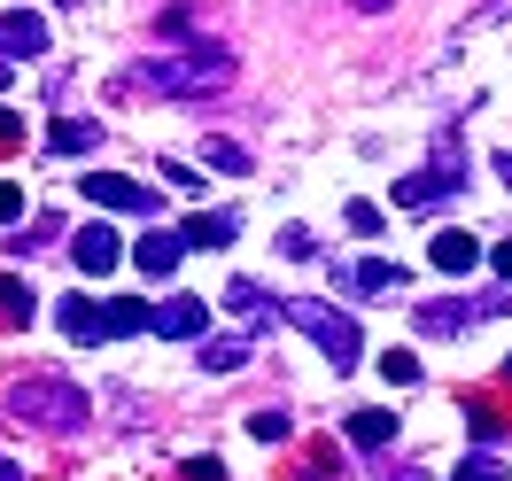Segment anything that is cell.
<instances>
[{
    "label": "cell",
    "mask_w": 512,
    "mask_h": 481,
    "mask_svg": "<svg viewBox=\"0 0 512 481\" xmlns=\"http://www.w3.org/2000/svg\"><path fill=\"white\" fill-rule=\"evenodd\" d=\"M474 319H481L474 303H450V295L443 303H419V334H466Z\"/></svg>",
    "instance_id": "4fadbf2b"
},
{
    "label": "cell",
    "mask_w": 512,
    "mask_h": 481,
    "mask_svg": "<svg viewBox=\"0 0 512 481\" xmlns=\"http://www.w3.org/2000/svg\"><path fill=\"white\" fill-rule=\"evenodd\" d=\"M342 225H350V233H365V241H373V233H381V202H350V210H342Z\"/></svg>",
    "instance_id": "d4e9b609"
},
{
    "label": "cell",
    "mask_w": 512,
    "mask_h": 481,
    "mask_svg": "<svg viewBox=\"0 0 512 481\" xmlns=\"http://www.w3.org/2000/svg\"><path fill=\"white\" fill-rule=\"evenodd\" d=\"M16 140H24V117H16V109H0V148H16Z\"/></svg>",
    "instance_id": "4dcf8cb0"
},
{
    "label": "cell",
    "mask_w": 512,
    "mask_h": 481,
    "mask_svg": "<svg viewBox=\"0 0 512 481\" xmlns=\"http://www.w3.org/2000/svg\"><path fill=\"white\" fill-rule=\"evenodd\" d=\"M8 78H16V63H8V55H0V94H8Z\"/></svg>",
    "instance_id": "836d02e7"
},
{
    "label": "cell",
    "mask_w": 512,
    "mask_h": 481,
    "mask_svg": "<svg viewBox=\"0 0 512 481\" xmlns=\"http://www.w3.org/2000/svg\"><path fill=\"white\" fill-rule=\"evenodd\" d=\"M187 481H225V466L218 458H187Z\"/></svg>",
    "instance_id": "f546056e"
},
{
    "label": "cell",
    "mask_w": 512,
    "mask_h": 481,
    "mask_svg": "<svg viewBox=\"0 0 512 481\" xmlns=\"http://www.w3.org/2000/svg\"><path fill=\"white\" fill-rule=\"evenodd\" d=\"M55 326H63L70 342H117V334H140V326H148V303H132V295H117V303L63 295V303H55Z\"/></svg>",
    "instance_id": "277c9868"
},
{
    "label": "cell",
    "mask_w": 512,
    "mask_h": 481,
    "mask_svg": "<svg viewBox=\"0 0 512 481\" xmlns=\"http://www.w3.org/2000/svg\"><path fill=\"white\" fill-rule=\"evenodd\" d=\"M117 257H125V241H117L109 225H78V233H70V264H78L86 280H101V272H109Z\"/></svg>",
    "instance_id": "ba28073f"
},
{
    "label": "cell",
    "mask_w": 512,
    "mask_h": 481,
    "mask_svg": "<svg viewBox=\"0 0 512 481\" xmlns=\"http://www.w3.org/2000/svg\"><path fill=\"white\" fill-rule=\"evenodd\" d=\"M381 381H388V388H419V357H412V350H388V357H381Z\"/></svg>",
    "instance_id": "44dd1931"
},
{
    "label": "cell",
    "mask_w": 512,
    "mask_h": 481,
    "mask_svg": "<svg viewBox=\"0 0 512 481\" xmlns=\"http://www.w3.org/2000/svg\"><path fill=\"white\" fill-rule=\"evenodd\" d=\"M0 481H24V466H8V458H0Z\"/></svg>",
    "instance_id": "e575fe53"
},
{
    "label": "cell",
    "mask_w": 512,
    "mask_h": 481,
    "mask_svg": "<svg viewBox=\"0 0 512 481\" xmlns=\"http://www.w3.org/2000/svg\"><path fill=\"white\" fill-rule=\"evenodd\" d=\"M0 55H8V63L47 55V24H39L32 8H0Z\"/></svg>",
    "instance_id": "30bf717a"
},
{
    "label": "cell",
    "mask_w": 512,
    "mask_h": 481,
    "mask_svg": "<svg viewBox=\"0 0 512 481\" xmlns=\"http://www.w3.org/2000/svg\"><path fill=\"white\" fill-rule=\"evenodd\" d=\"M256 357V334H202V373H241Z\"/></svg>",
    "instance_id": "7c38bea8"
},
{
    "label": "cell",
    "mask_w": 512,
    "mask_h": 481,
    "mask_svg": "<svg viewBox=\"0 0 512 481\" xmlns=\"http://www.w3.org/2000/svg\"><path fill=\"white\" fill-rule=\"evenodd\" d=\"M148 326H156L163 342H202V334H210V303H202V295H171V303L148 311Z\"/></svg>",
    "instance_id": "52a82bcc"
},
{
    "label": "cell",
    "mask_w": 512,
    "mask_h": 481,
    "mask_svg": "<svg viewBox=\"0 0 512 481\" xmlns=\"http://www.w3.org/2000/svg\"><path fill=\"white\" fill-rule=\"evenodd\" d=\"M350 443L357 450H388V443H396V419H388V412H350Z\"/></svg>",
    "instance_id": "e0dca14e"
},
{
    "label": "cell",
    "mask_w": 512,
    "mask_h": 481,
    "mask_svg": "<svg viewBox=\"0 0 512 481\" xmlns=\"http://www.w3.org/2000/svg\"><path fill=\"white\" fill-rule=\"evenodd\" d=\"M350 288L357 295H388V288H404V264H388V257H365L350 272Z\"/></svg>",
    "instance_id": "2e32d148"
},
{
    "label": "cell",
    "mask_w": 512,
    "mask_h": 481,
    "mask_svg": "<svg viewBox=\"0 0 512 481\" xmlns=\"http://www.w3.org/2000/svg\"><path fill=\"white\" fill-rule=\"evenodd\" d=\"M497 179H505V187H512V148H505V156H497Z\"/></svg>",
    "instance_id": "d6a6232c"
},
{
    "label": "cell",
    "mask_w": 512,
    "mask_h": 481,
    "mask_svg": "<svg viewBox=\"0 0 512 481\" xmlns=\"http://www.w3.org/2000/svg\"><path fill=\"white\" fill-rule=\"evenodd\" d=\"M466 187V148L458 140H435V163H419L412 179H396V210H435V202H450V194Z\"/></svg>",
    "instance_id": "5b68a950"
},
{
    "label": "cell",
    "mask_w": 512,
    "mask_h": 481,
    "mask_svg": "<svg viewBox=\"0 0 512 481\" xmlns=\"http://www.w3.org/2000/svg\"><path fill=\"white\" fill-rule=\"evenodd\" d=\"M156 171H163V187H171V194H202V179H194L187 163H171V156H163Z\"/></svg>",
    "instance_id": "4316f807"
},
{
    "label": "cell",
    "mask_w": 512,
    "mask_h": 481,
    "mask_svg": "<svg viewBox=\"0 0 512 481\" xmlns=\"http://www.w3.org/2000/svg\"><path fill=\"white\" fill-rule=\"evenodd\" d=\"M39 311V295H32V280H8V272H0V319L8 326H24Z\"/></svg>",
    "instance_id": "d6986e66"
},
{
    "label": "cell",
    "mask_w": 512,
    "mask_h": 481,
    "mask_svg": "<svg viewBox=\"0 0 512 481\" xmlns=\"http://www.w3.org/2000/svg\"><path fill=\"white\" fill-rule=\"evenodd\" d=\"M450 481H505V458H497V450H481V458H466Z\"/></svg>",
    "instance_id": "cb8c5ba5"
},
{
    "label": "cell",
    "mask_w": 512,
    "mask_h": 481,
    "mask_svg": "<svg viewBox=\"0 0 512 481\" xmlns=\"http://www.w3.org/2000/svg\"><path fill=\"white\" fill-rule=\"evenodd\" d=\"M202 156L218 163V171H249V148H241V140H202Z\"/></svg>",
    "instance_id": "7402d4cb"
},
{
    "label": "cell",
    "mask_w": 512,
    "mask_h": 481,
    "mask_svg": "<svg viewBox=\"0 0 512 481\" xmlns=\"http://www.w3.org/2000/svg\"><path fill=\"white\" fill-rule=\"evenodd\" d=\"M249 435H256V443H288V412H256Z\"/></svg>",
    "instance_id": "484cf974"
},
{
    "label": "cell",
    "mask_w": 512,
    "mask_h": 481,
    "mask_svg": "<svg viewBox=\"0 0 512 481\" xmlns=\"http://www.w3.org/2000/svg\"><path fill=\"white\" fill-rule=\"evenodd\" d=\"M466 419H474V427H481V443H497V435H505V427H512V412H505V404H497V396H466Z\"/></svg>",
    "instance_id": "ffe728a7"
},
{
    "label": "cell",
    "mask_w": 512,
    "mask_h": 481,
    "mask_svg": "<svg viewBox=\"0 0 512 481\" xmlns=\"http://www.w3.org/2000/svg\"><path fill=\"white\" fill-rule=\"evenodd\" d=\"M497 373H505V388H512V357H505V365H497Z\"/></svg>",
    "instance_id": "8d00e7d4"
},
{
    "label": "cell",
    "mask_w": 512,
    "mask_h": 481,
    "mask_svg": "<svg viewBox=\"0 0 512 481\" xmlns=\"http://www.w3.org/2000/svg\"><path fill=\"white\" fill-rule=\"evenodd\" d=\"M117 86H125V94H171V101H210V94H225V86H233V55L202 39V47H187V55H156V63L125 70Z\"/></svg>",
    "instance_id": "6da1fadb"
},
{
    "label": "cell",
    "mask_w": 512,
    "mask_h": 481,
    "mask_svg": "<svg viewBox=\"0 0 512 481\" xmlns=\"http://www.w3.org/2000/svg\"><path fill=\"white\" fill-rule=\"evenodd\" d=\"M280 257H319V249H311V233H303V225H288V233H280Z\"/></svg>",
    "instance_id": "f1b7e54d"
},
{
    "label": "cell",
    "mask_w": 512,
    "mask_h": 481,
    "mask_svg": "<svg viewBox=\"0 0 512 481\" xmlns=\"http://www.w3.org/2000/svg\"><path fill=\"white\" fill-rule=\"evenodd\" d=\"M396 481H427V474H419V466H404V474H396Z\"/></svg>",
    "instance_id": "d590c367"
},
{
    "label": "cell",
    "mask_w": 512,
    "mask_h": 481,
    "mask_svg": "<svg viewBox=\"0 0 512 481\" xmlns=\"http://www.w3.org/2000/svg\"><path fill=\"white\" fill-rule=\"evenodd\" d=\"M47 148H55V156H94V148H101V125H94V117H63V125L47 132Z\"/></svg>",
    "instance_id": "5bb4252c"
},
{
    "label": "cell",
    "mask_w": 512,
    "mask_h": 481,
    "mask_svg": "<svg viewBox=\"0 0 512 481\" xmlns=\"http://www.w3.org/2000/svg\"><path fill=\"white\" fill-rule=\"evenodd\" d=\"M24 218V187H16V179H0V225H16Z\"/></svg>",
    "instance_id": "83f0119b"
},
{
    "label": "cell",
    "mask_w": 512,
    "mask_h": 481,
    "mask_svg": "<svg viewBox=\"0 0 512 481\" xmlns=\"http://www.w3.org/2000/svg\"><path fill=\"white\" fill-rule=\"evenodd\" d=\"M280 319L303 326L334 373H350L357 357H365V334H357V319H350V311H334V303H319V295H295V303H280Z\"/></svg>",
    "instance_id": "3957f363"
},
{
    "label": "cell",
    "mask_w": 512,
    "mask_h": 481,
    "mask_svg": "<svg viewBox=\"0 0 512 481\" xmlns=\"http://www.w3.org/2000/svg\"><path fill=\"white\" fill-rule=\"evenodd\" d=\"M233 233H241L233 218H210V210H202V218H187V233H179V241H187V249H225Z\"/></svg>",
    "instance_id": "ac0fdd59"
},
{
    "label": "cell",
    "mask_w": 512,
    "mask_h": 481,
    "mask_svg": "<svg viewBox=\"0 0 512 481\" xmlns=\"http://www.w3.org/2000/svg\"><path fill=\"white\" fill-rule=\"evenodd\" d=\"M225 303H233V319L249 326H272V311H280V303H264V288H256V280H233V288H225Z\"/></svg>",
    "instance_id": "9a60e30c"
},
{
    "label": "cell",
    "mask_w": 512,
    "mask_h": 481,
    "mask_svg": "<svg viewBox=\"0 0 512 481\" xmlns=\"http://www.w3.org/2000/svg\"><path fill=\"white\" fill-rule=\"evenodd\" d=\"M295 481H342V458H334V450H311V458L295 466Z\"/></svg>",
    "instance_id": "603a6c76"
},
{
    "label": "cell",
    "mask_w": 512,
    "mask_h": 481,
    "mask_svg": "<svg viewBox=\"0 0 512 481\" xmlns=\"http://www.w3.org/2000/svg\"><path fill=\"white\" fill-rule=\"evenodd\" d=\"M427 257H435V272L466 280V272L481 264V241H474V233H435V241H427Z\"/></svg>",
    "instance_id": "8fae6325"
},
{
    "label": "cell",
    "mask_w": 512,
    "mask_h": 481,
    "mask_svg": "<svg viewBox=\"0 0 512 481\" xmlns=\"http://www.w3.org/2000/svg\"><path fill=\"white\" fill-rule=\"evenodd\" d=\"M179 257H187V241H179V233H163V225H148V233L132 241V264H140V280H171V272H179Z\"/></svg>",
    "instance_id": "9c48e42d"
},
{
    "label": "cell",
    "mask_w": 512,
    "mask_h": 481,
    "mask_svg": "<svg viewBox=\"0 0 512 481\" xmlns=\"http://www.w3.org/2000/svg\"><path fill=\"white\" fill-rule=\"evenodd\" d=\"M357 8H388V0H357Z\"/></svg>",
    "instance_id": "74e56055"
},
{
    "label": "cell",
    "mask_w": 512,
    "mask_h": 481,
    "mask_svg": "<svg viewBox=\"0 0 512 481\" xmlns=\"http://www.w3.org/2000/svg\"><path fill=\"white\" fill-rule=\"evenodd\" d=\"M489 264H497V280H512V241H497V249H489Z\"/></svg>",
    "instance_id": "1f68e13d"
},
{
    "label": "cell",
    "mask_w": 512,
    "mask_h": 481,
    "mask_svg": "<svg viewBox=\"0 0 512 481\" xmlns=\"http://www.w3.org/2000/svg\"><path fill=\"white\" fill-rule=\"evenodd\" d=\"M86 388L63 381V373H24V381L8 388V419H24V427H39V435H78L86 427Z\"/></svg>",
    "instance_id": "7a4b0ae2"
},
{
    "label": "cell",
    "mask_w": 512,
    "mask_h": 481,
    "mask_svg": "<svg viewBox=\"0 0 512 481\" xmlns=\"http://www.w3.org/2000/svg\"><path fill=\"white\" fill-rule=\"evenodd\" d=\"M86 202L101 210H132V218H156V187H140L125 171H86Z\"/></svg>",
    "instance_id": "8992f818"
}]
</instances>
